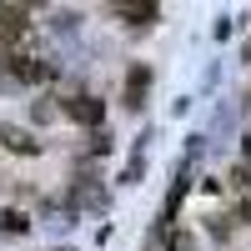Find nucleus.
I'll list each match as a JSON object with an SVG mask.
<instances>
[{"label": "nucleus", "mask_w": 251, "mask_h": 251, "mask_svg": "<svg viewBox=\"0 0 251 251\" xmlns=\"http://www.w3.org/2000/svg\"><path fill=\"white\" fill-rule=\"evenodd\" d=\"M146 80H151V71H146V66H136L131 71V86H126V106H146Z\"/></svg>", "instance_id": "obj_4"}, {"label": "nucleus", "mask_w": 251, "mask_h": 251, "mask_svg": "<svg viewBox=\"0 0 251 251\" xmlns=\"http://www.w3.org/2000/svg\"><path fill=\"white\" fill-rule=\"evenodd\" d=\"M236 221H246V226H251V201H241V206H236Z\"/></svg>", "instance_id": "obj_10"}, {"label": "nucleus", "mask_w": 251, "mask_h": 251, "mask_svg": "<svg viewBox=\"0 0 251 251\" xmlns=\"http://www.w3.org/2000/svg\"><path fill=\"white\" fill-rule=\"evenodd\" d=\"M231 181H236V186H251V166H236V171H231Z\"/></svg>", "instance_id": "obj_9"}, {"label": "nucleus", "mask_w": 251, "mask_h": 251, "mask_svg": "<svg viewBox=\"0 0 251 251\" xmlns=\"http://www.w3.org/2000/svg\"><path fill=\"white\" fill-rule=\"evenodd\" d=\"M30 116H35V121H50V116H55V106H50V100H35Z\"/></svg>", "instance_id": "obj_8"}, {"label": "nucleus", "mask_w": 251, "mask_h": 251, "mask_svg": "<svg viewBox=\"0 0 251 251\" xmlns=\"http://www.w3.org/2000/svg\"><path fill=\"white\" fill-rule=\"evenodd\" d=\"M0 25L5 30H25V5H0Z\"/></svg>", "instance_id": "obj_6"}, {"label": "nucleus", "mask_w": 251, "mask_h": 251, "mask_svg": "<svg viewBox=\"0 0 251 251\" xmlns=\"http://www.w3.org/2000/svg\"><path fill=\"white\" fill-rule=\"evenodd\" d=\"M246 100H251V91H246Z\"/></svg>", "instance_id": "obj_13"}, {"label": "nucleus", "mask_w": 251, "mask_h": 251, "mask_svg": "<svg viewBox=\"0 0 251 251\" xmlns=\"http://www.w3.org/2000/svg\"><path fill=\"white\" fill-rule=\"evenodd\" d=\"M0 146L15 151V156H40V141H30L25 131H15V126H5V121H0Z\"/></svg>", "instance_id": "obj_3"}, {"label": "nucleus", "mask_w": 251, "mask_h": 251, "mask_svg": "<svg viewBox=\"0 0 251 251\" xmlns=\"http://www.w3.org/2000/svg\"><path fill=\"white\" fill-rule=\"evenodd\" d=\"M246 60H251V40H246Z\"/></svg>", "instance_id": "obj_12"}, {"label": "nucleus", "mask_w": 251, "mask_h": 251, "mask_svg": "<svg viewBox=\"0 0 251 251\" xmlns=\"http://www.w3.org/2000/svg\"><path fill=\"white\" fill-rule=\"evenodd\" d=\"M60 111H66L75 126H100V116H106V106H100L96 96H66V106H60Z\"/></svg>", "instance_id": "obj_2"}, {"label": "nucleus", "mask_w": 251, "mask_h": 251, "mask_svg": "<svg viewBox=\"0 0 251 251\" xmlns=\"http://www.w3.org/2000/svg\"><path fill=\"white\" fill-rule=\"evenodd\" d=\"M241 151H246V156H251V136H246V146H241Z\"/></svg>", "instance_id": "obj_11"}, {"label": "nucleus", "mask_w": 251, "mask_h": 251, "mask_svg": "<svg viewBox=\"0 0 251 251\" xmlns=\"http://www.w3.org/2000/svg\"><path fill=\"white\" fill-rule=\"evenodd\" d=\"M0 66H5L15 80H25V86H40V80L55 75L50 60H35V55H20V50H5V55H0Z\"/></svg>", "instance_id": "obj_1"}, {"label": "nucleus", "mask_w": 251, "mask_h": 251, "mask_svg": "<svg viewBox=\"0 0 251 251\" xmlns=\"http://www.w3.org/2000/svg\"><path fill=\"white\" fill-rule=\"evenodd\" d=\"M116 15H121V20H131V25H151L161 10H156V5H116Z\"/></svg>", "instance_id": "obj_5"}, {"label": "nucleus", "mask_w": 251, "mask_h": 251, "mask_svg": "<svg viewBox=\"0 0 251 251\" xmlns=\"http://www.w3.org/2000/svg\"><path fill=\"white\" fill-rule=\"evenodd\" d=\"M0 226H5L10 236H20V231H30V216L25 211H0Z\"/></svg>", "instance_id": "obj_7"}]
</instances>
